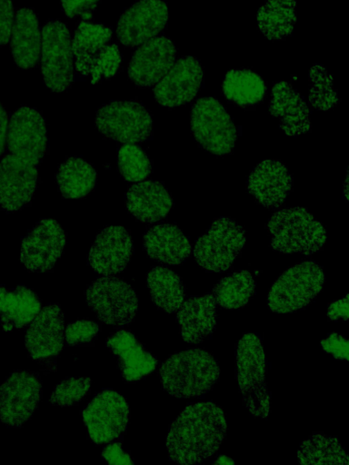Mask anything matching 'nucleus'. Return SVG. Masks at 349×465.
Returning a JSON list of instances; mask_svg holds the SVG:
<instances>
[{
  "label": "nucleus",
  "instance_id": "1",
  "mask_svg": "<svg viewBox=\"0 0 349 465\" xmlns=\"http://www.w3.org/2000/svg\"><path fill=\"white\" fill-rule=\"evenodd\" d=\"M48 144L39 111L21 106L9 118L6 153L0 161V208L15 213L26 206L37 187L38 166Z\"/></svg>",
  "mask_w": 349,
  "mask_h": 465
},
{
  "label": "nucleus",
  "instance_id": "2",
  "mask_svg": "<svg viewBox=\"0 0 349 465\" xmlns=\"http://www.w3.org/2000/svg\"><path fill=\"white\" fill-rule=\"evenodd\" d=\"M223 410L211 401L187 405L169 427L165 445L169 459L180 464L200 463L219 449L226 434Z\"/></svg>",
  "mask_w": 349,
  "mask_h": 465
},
{
  "label": "nucleus",
  "instance_id": "3",
  "mask_svg": "<svg viewBox=\"0 0 349 465\" xmlns=\"http://www.w3.org/2000/svg\"><path fill=\"white\" fill-rule=\"evenodd\" d=\"M164 391L176 398L200 397L209 392L220 377L215 358L202 349H188L170 355L160 366Z\"/></svg>",
  "mask_w": 349,
  "mask_h": 465
},
{
  "label": "nucleus",
  "instance_id": "4",
  "mask_svg": "<svg viewBox=\"0 0 349 465\" xmlns=\"http://www.w3.org/2000/svg\"><path fill=\"white\" fill-rule=\"evenodd\" d=\"M266 358L256 333H244L235 347V376L244 406L254 417L267 419L270 394L265 381Z\"/></svg>",
  "mask_w": 349,
  "mask_h": 465
},
{
  "label": "nucleus",
  "instance_id": "5",
  "mask_svg": "<svg viewBox=\"0 0 349 465\" xmlns=\"http://www.w3.org/2000/svg\"><path fill=\"white\" fill-rule=\"evenodd\" d=\"M271 246L284 254L305 255L318 252L326 241L324 228L307 209L284 208L268 220Z\"/></svg>",
  "mask_w": 349,
  "mask_h": 465
},
{
  "label": "nucleus",
  "instance_id": "6",
  "mask_svg": "<svg viewBox=\"0 0 349 465\" xmlns=\"http://www.w3.org/2000/svg\"><path fill=\"white\" fill-rule=\"evenodd\" d=\"M324 283L322 267L314 261L302 262L287 269L273 283L267 305L279 313L304 309L317 297Z\"/></svg>",
  "mask_w": 349,
  "mask_h": 465
},
{
  "label": "nucleus",
  "instance_id": "7",
  "mask_svg": "<svg viewBox=\"0 0 349 465\" xmlns=\"http://www.w3.org/2000/svg\"><path fill=\"white\" fill-rule=\"evenodd\" d=\"M244 242V231L234 220L218 217L195 241L194 257L204 271L222 272L231 268Z\"/></svg>",
  "mask_w": 349,
  "mask_h": 465
},
{
  "label": "nucleus",
  "instance_id": "8",
  "mask_svg": "<svg viewBox=\"0 0 349 465\" xmlns=\"http://www.w3.org/2000/svg\"><path fill=\"white\" fill-rule=\"evenodd\" d=\"M191 130L198 145L215 155L233 152L237 129L223 104L214 97L197 99L191 109Z\"/></svg>",
  "mask_w": 349,
  "mask_h": 465
},
{
  "label": "nucleus",
  "instance_id": "9",
  "mask_svg": "<svg viewBox=\"0 0 349 465\" xmlns=\"http://www.w3.org/2000/svg\"><path fill=\"white\" fill-rule=\"evenodd\" d=\"M85 298L100 322L115 327L131 323L138 310V298L132 286L112 275L94 281L85 291Z\"/></svg>",
  "mask_w": 349,
  "mask_h": 465
},
{
  "label": "nucleus",
  "instance_id": "10",
  "mask_svg": "<svg viewBox=\"0 0 349 465\" xmlns=\"http://www.w3.org/2000/svg\"><path fill=\"white\" fill-rule=\"evenodd\" d=\"M41 72L45 86L53 92L66 91L75 81L71 35L59 20L47 21L42 29Z\"/></svg>",
  "mask_w": 349,
  "mask_h": 465
},
{
  "label": "nucleus",
  "instance_id": "11",
  "mask_svg": "<svg viewBox=\"0 0 349 465\" xmlns=\"http://www.w3.org/2000/svg\"><path fill=\"white\" fill-rule=\"evenodd\" d=\"M95 124L106 138L135 143L148 140L153 133V120L148 110L138 101H111L96 112Z\"/></svg>",
  "mask_w": 349,
  "mask_h": 465
},
{
  "label": "nucleus",
  "instance_id": "12",
  "mask_svg": "<svg viewBox=\"0 0 349 465\" xmlns=\"http://www.w3.org/2000/svg\"><path fill=\"white\" fill-rule=\"evenodd\" d=\"M90 440L96 445L121 438L129 420V404L119 392L104 389L81 411Z\"/></svg>",
  "mask_w": 349,
  "mask_h": 465
},
{
  "label": "nucleus",
  "instance_id": "13",
  "mask_svg": "<svg viewBox=\"0 0 349 465\" xmlns=\"http://www.w3.org/2000/svg\"><path fill=\"white\" fill-rule=\"evenodd\" d=\"M42 396L38 374L30 371L12 372L0 385V421L20 427L37 409Z\"/></svg>",
  "mask_w": 349,
  "mask_h": 465
},
{
  "label": "nucleus",
  "instance_id": "14",
  "mask_svg": "<svg viewBox=\"0 0 349 465\" xmlns=\"http://www.w3.org/2000/svg\"><path fill=\"white\" fill-rule=\"evenodd\" d=\"M66 235L54 219H42L21 241L20 261L31 272L51 271L63 253Z\"/></svg>",
  "mask_w": 349,
  "mask_h": 465
},
{
  "label": "nucleus",
  "instance_id": "15",
  "mask_svg": "<svg viewBox=\"0 0 349 465\" xmlns=\"http://www.w3.org/2000/svg\"><path fill=\"white\" fill-rule=\"evenodd\" d=\"M168 8L163 0H138L120 16L116 34L126 47H135L155 37L168 22Z\"/></svg>",
  "mask_w": 349,
  "mask_h": 465
},
{
  "label": "nucleus",
  "instance_id": "16",
  "mask_svg": "<svg viewBox=\"0 0 349 465\" xmlns=\"http://www.w3.org/2000/svg\"><path fill=\"white\" fill-rule=\"evenodd\" d=\"M203 80L204 70L200 61L194 56L182 57L154 86L155 99L165 107L183 105L195 97Z\"/></svg>",
  "mask_w": 349,
  "mask_h": 465
},
{
  "label": "nucleus",
  "instance_id": "17",
  "mask_svg": "<svg viewBox=\"0 0 349 465\" xmlns=\"http://www.w3.org/2000/svg\"><path fill=\"white\" fill-rule=\"evenodd\" d=\"M176 48L165 36H155L135 50L128 64V77L140 88L155 86L176 58Z\"/></svg>",
  "mask_w": 349,
  "mask_h": 465
},
{
  "label": "nucleus",
  "instance_id": "18",
  "mask_svg": "<svg viewBox=\"0 0 349 465\" xmlns=\"http://www.w3.org/2000/svg\"><path fill=\"white\" fill-rule=\"evenodd\" d=\"M133 252L129 232L123 226H107L95 239L87 261L98 274L111 276L126 268Z\"/></svg>",
  "mask_w": 349,
  "mask_h": 465
},
{
  "label": "nucleus",
  "instance_id": "19",
  "mask_svg": "<svg viewBox=\"0 0 349 465\" xmlns=\"http://www.w3.org/2000/svg\"><path fill=\"white\" fill-rule=\"evenodd\" d=\"M64 312L57 303L46 304L30 322L25 338L29 356L45 361L56 356L64 346Z\"/></svg>",
  "mask_w": 349,
  "mask_h": 465
},
{
  "label": "nucleus",
  "instance_id": "20",
  "mask_svg": "<svg viewBox=\"0 0 349 465\" xmlns=\"http://www.w3.org/2000/svg\"><path fill=\"white\" fill-rule=\"evenodd\" d=\"M292 185L293 177L286 165L278 160L267 159L251 171L246 189L259 204L275 209L284 203Z\"/></svg>",
  "mask_w": 349,
  "mask_h": 465
},
{
  "label": "nucleus",
  "instance_id": "21",
  "mask_svg": "<svg viewBox=\"0 0 349 465\" xmlns=\"http://www.w3.org/2000/svg\"><path fill=\"white\" fill-rule=\"evenodd\" d=\"M106 347L116 357L125 381H137L153 372L157 359L149 352L128 330H119L112 333L105 341Z\"/></svg>",
  "mask_w": 349,
  "mask_h": 465
},
{
  "label": "nucleus",
  "instance_id": "22",
  "mask_svg": "<svg viewBox=\"0 0 349 465\" xmlns=\"http://www.w3.org/2000/svg\"><path fill=\"white\" fill-rule=\"evenodd\" d=\"M269 113L279 120L280 128L289 136L295 137L311 129L310 111L304 97L285 81L273 85Z\"/></svg>",
  "mask_w": 349,
  "mask_h": 465
},
{
  "label": "nucleus",
  "instance_id": "23",
  "mask_svg": "<svg viewBox=\"0 0 349 465\" xmlns=\"http://www.w3.org/2000/svg\"><path fill=\"white\" fill-rule=\"evenodd\" d=\"M10 46L15 64L20 69H31L41 56L42 31L34 10L16 11L10 35Z\"/></svg>",
  "mask_w": 349,
  "mask_h": 465
},
{
  "label": "nucleus",
  "instance_id": "24",
  "mask_svg": "<svg viewBox=\"0 0 349 465\" xmlns=\"http://www.w3.org/2000/svg\"><path fill=\"white\" fill-rule=\"evenodd\" d=\"M216 302L212 293L192 296L176 312L183 340L196 344L212 336L216 326Z\"/></svg>",
  "mask_w": 349,
  "mask_h": 465
},
{
  "label": "nucleus",
  "instance_id": "25",
  "mask_svg": "<svg viewBox=\"0 0 349 465\" xmlns=\"http://www.w3.org/2000/svg\"><path fill=\"white\" fill-rule=\"evenodd\" d=\"M147 255L161 263L178 265L192 252V245L184 232L174 224L160 223L149 228L143 236Z\"/></svg>",
  "mask_w": 349,
  "mask_h": 465
},
{
  "label": "nucleus",
  "instance_id": "26",
  "mask_svg": "<svg viewBox=\"0 0 349 465\" xmlns=\"http://www.w3.org/2000/svg\"><path fill=\"white\" fill-rule=\"evenodd\" d=\"M128 212L137 220L153 223L165 218L173 206V200L164 184L147 180L132 185L125 193Z\"/></svg>",
  "mask_w": 349,
  "mask_h": 465
},
{
  "label": "nucleus",
  "instance_id": "27",
  "mask_svg": "<svg viewBox=\"0 0 349 465\" xmlns=\"http://www.w3.org/2000/svg\"><path fill=\"white\" fill-rule=\"evenodd\" d=\"M40 310L38 296L27 287L0 286V325L5 331L26 326Z\"/></svg>",
  "mask_w": 349,
  "mask_h": 465
},
{
  "label": "nucleus",
  "instance_id": "28",
  "mask_svg": "<svg viewBox=\"0 0 349 465\" xmlns=\"http://www.w3.org/2000/svg\"><path fill=\"white\" fill-rule=\"evenodd\" d=\"M112 38V29L102 24L81 22L75 32L72 52L75 71L84 77Z\"/></svg>",
  "mask_w": 349,
  "mask_h": 465
},
{
  "label": "nucleus",
  "instance_id": "29",
  "mask_svg": "<svg viewBox=\"0 0 349 465\" xmlns=\"http://www.w3.org/2000/svg\"><path fill=\"white\" fill-rule=\"evenodd\" d=\"M266 93L263 78L255 72L241 68L226 73L222 84L224 97L241 107H251L260 103Z\"/></svg>",
  "mask_w": 349,
  "mask_h": 465
},
{
  "label": "nucleus",
  "instance_id": "30",
  "mask_svg": "<svg viewBox=\"0 0 349 465\" xmlns=\"http://www.w3.org/2000/svg\"><path fill=\"white\" fill-rule=\"evenodd\" d=\"M146 280L152 302L165 312H176L185 295L180 276L167 267L155 266L148 272Z\"/></svg>",
  "mask_w": 349,
  "mask_h": 465
},
{
  "label": "nucleus",
  "instance_id": "31",
  "mask_svg": "<svg viewBox=\"0 0 349 465\" xmlns=\"http://www.w3.org/2000/svg\"><path fill=\"white\" fill-rule=\"evenodd\" d=\"M295 0H267L257 12L260 32L269 40L290 36L296 22Z\"/></svg>",
  "mask_w": 349,
  "mask_h": 465
},
{
  "label": "nucleus",
  "instance_id": "32",
  "mask_svg": "<svg viewBox=\"0 0 349 465\" xmlns=\"http://www.w3.org/2000/svg\"><path fill=\"white\" fill-rule=\"evenodd\" d=\"M58 189L64 198H84L95 188L96 171L80 157H69L58 167L55 174Z\"/></svg>",
  "mask_w": 349,
  "mask_h": 465
},
{
  "label": "nucleus",
  "instance_id": "33",
  "mask_svg": "<svg viewBox=\"0 0 349 465\" xmlns=\"http://www.w3.org/2000/svg\"><path fill=\"white\" fill-rule=\"evenodd\" d=\"M300 464H348V455L336 437L314 433L297 451Z\"/></svg>",
  "mask_w": 349,
  "mask_h": 465
},
{
  "label": "nucleus",
  "instance_id": "34",
  "mask_svg": "<svg viewBox=\"0 0 349 465\" xmlns=\"http://www.w3.org/2000/svg\"><path fill=\"white\" fill-rule=\"evenodd\" d=\"M255 290V282L248 271L234 272L222 278L213 289L216 304L233 310L248 303Z\"/></svg>",
  "mask_w": 349,
  "mask_h": 465
},
{
  "label": "nucleus",
  "instance_id": "35",
  "mask_svg": "<svg viewBox=\"0 0 349 465\" xmlns=\"http://www.w3.org/2000/svg\"><path fill=\"white\" fill-rule=\"evenodd\" d=\"M309 104L316 110L327 111L338 103L337 92L333 85V76L320 64H314L308 73Z\"/></svg>",
  "mask_w": 349,
  "mask_h": 465
},
{
  "label": "nucleus",
  "instance_id": "36",
  "mask_svg": "<svg viewBox=\"0 0 349 465\" xmlns=\"http://www.w3.org/2000/svg\"><path fill=\"white\" fill-rule=\"evenodd\" d=\"M118 169L128 182H140L152 173V162L145 153L134 143H125L118 151Z\"/></svg>",
  "mask_w": 349,
  "mask_h": 465
},
{
  "label": "nucleus",
  "instance_id": "37",
  "mask_svg": "<svg viewBox=\"0 0 349 465\" xmlns=\"http://www.w3.org/2000/svg\"><path fill=\"white\" fill-rule=\"evenodd\" d=\"M91 379L69 377L61 381L54 389L49 402L61 407L76 404L89 392Z\"/></svg>",
  "mask_w": 349,
  "mask_h": 465
},
{
  "label": "nucleus",
  "instance_id": "38",
  "mask_svg": "<svg viewBox=\"0 0 349 465\" xmlns=\"http://www.w3.org/2000/svg\"><path fill=\"white\" fill-rule=\"evenodd\" d=\"M121 54L115 44H107L94 61L88 76L92 84L115 76L120 68Z\"/></svg>",
  "mask_w": 349,
  "mask_h": 465
},
{
  "label": "nucleus",
  "instance_id": "39",
  "mask_svg": "<svg viewBox=\"0 0 349 465\" xmlns=\"http://www.w3.org/2000/svg\"><path fill=\"white\" fill-rule=\"evenodd\" d=\"M100 326L94 321L77 320L67 324L65 341L70 346L91 342L99 333Z\"/></svg>",
  "mask_w": 349,
  "mask_h": 465
},
{
  "label": "nucleus",
  "instance_id": "40",
  "mask_svg": "<svg viewBox=\"0 0 349 465\" xmlns=\"http://www.w3.org/2000/svg\"><path fill=\"white\" fill-rule=\"evenodd\" d=\"M99 0H61L62 10L70 19L76 17L89 18Z\"/></svg>",
  "mask_w": 349,
  "mask_h": 465
},
{
  "label": "nucleus",
  "instance_id": "41",
  "mask_svg": "<svg viewBox=\"0 0 349 465\" xmlns=\"http://www.w3.org/2000/svg\"><path fill=\"white\" fill-rule=\"evenodd\" d=\"M323 350L339 360H348V340L339 333H331L322 340Z\"/></svg>",
  "mask_w": 349,
  "mask_h": 465
},
{
  "label": "nucleus",
  "instance_id": "42",
  "mask_svg": "<svg viewBox=\"0 0 349 465\" xmlns=\"http://www.w3.org/2000/svg\"><path fill=\"white\" fill-rule=\"evenodd\" d=\"M14 18L12 0H0V46L9 43Z\"/></svg>",
  "mask_w": 349,
  "mask_h": 465
},
{
  "label": "nucleus",
  "instance_id": "43",
  "mask_svg": "<svg viewBox=\"0 0 349 465\" xmlns=\"http://www.w3.org/2000/svg\"><path fill=\"white\" fill-rule=\"evenodd\" d=\"M101 456L108 464H134V460L131 456L123 450L120 441H115L107 445L102 451Z\"/></svg>",
  "mask_w": 349,
  "mask_h": 465
},
{
  "label": "nucleus",
  "instance_id": "44",
  "mask_svg": "<svg viewBox=\"0 0 349 465\" xmlns=\"http://www.w3.org/2000/svg\"><path fill=\"white\" fill-rule=\"evenodd\" d=\"M327 316L332 321L348 320V294L329 305Z\"/></svg>",
  "mask_w": 349,
  "mask_h": 465
},
{
  "label": "nucleus",
  "instance_id": "45",
  "mask_svg": "<svg viewBox=\"0 0 349 465\" xmlns=\"http://www.w3.org/2000/svg\"><path fill=\"white\" fill-rule=\"evenodd\" d=\"M9 118L7 112L0 104V156L3 154L6 144Z\"/></svg>",
  "mask_w": 349,
  "mask_h": 465
},
{
  "label": "nucleus",
  "instance_id": "46",
  "mask_svg": "<svg viewBox=\"0 0 349 465\" xmlns=\"http://www.w3.org/2000/svg\"><path fill=\"white\" fill-rule=\"evenodd\" d=\"M214 464H233L234 461L227 456H219L214 461Z\"/></svg>",
  "mask_w": 349,
  "mask_h": 465
}]
</instances>
